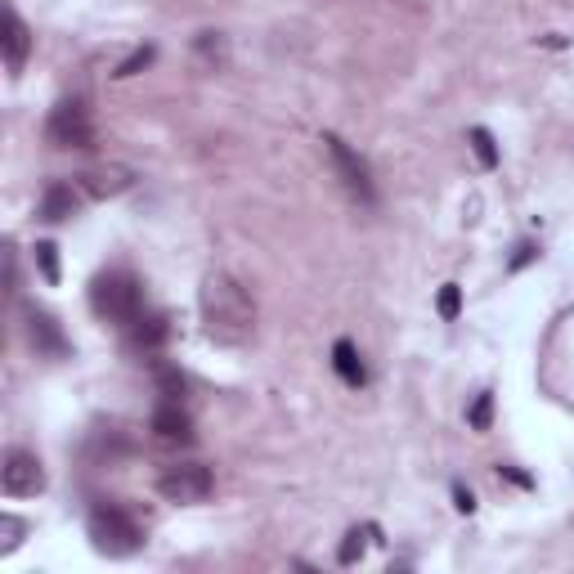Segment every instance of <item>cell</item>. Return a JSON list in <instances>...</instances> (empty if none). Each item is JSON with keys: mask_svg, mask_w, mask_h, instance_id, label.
<instances>
[{"mask_svg": "<svg viewBox=\"0 0 574 574\" xmlns=\"http://www.w3.org/2000/svg\"><path fill=\"white\" fill-rule=\"evenodd\" d=\"M471 148H476L480 166H485V171H494V166H498V144H494V135H489L485 126H476V131H471Z\"/></svg>", "mask_w": 574, "mask_h": 574, "instance_id": "16", "label": "cell"}, {"mask_svg": "<svg viewBox=\"0 0 574 574\" xmlns=\"http://www.w3.org/2000/svg\"><path fill=\"white\" fill-rule=\"evenodd\" d=\"M45 140L54 148H90L95 144V126H90L86 108L77 99H63L50 108V122H45Z\"/></svg>", "mask_w": 574, "mask_h": 574, "instance_id": "5", "label": "cell"}, {"mask_svg": "<svg viewBox=\"0 0 574 574\" xmlns=\"http://www.w3.org/2000/svg\"><path fill=\"white\" fill-rule=\"evenodd\" d=\"M435 305H440V319H458V310H462V292H458V283H444L440 287V301H435Z\"/></svg>", "mask_w": 574, "mask_h": 574, "instance_id": "22", "label": "cell"}, {"mask_svg": "<svg viewBox=\"0 0 574 574\" xmlns=\"http://www.w3.org/2000/svg\"><path fill=\"white\" fill-rule=\"evenodd\" d=\"M153 382H157V391H162V400H180V395H184V377H180V368L162 364V359H153Z\"/></svg>", "mask_w": 574, "mask_h": 574, "instance_id": "15", "label": "cell"}, {"mask_svg": "<svg viewBox=\"0 0 574 574\" xmlns=\"http://www.w3.org/2000/svg\"><path fill=\"white\" fill-rule=\"evenodd\" d=\"M23 530L27 525L18 521V516H0V557H9V552L23 543Z\"/></svg>", "mask_w": 574, "mask_h": 574, "instance_id": "19", "label": "cell"}, {"mask_svg": "<svg viewBox=\"0 0 574 574\" xmlns=\"http://www.w3.org/2000/svg\"><path fill=\"white\" fill-rule=\"evenodd\" d=\"M153 59H157V50H153V45H140V50H135L131 59H122V63H117V77H122V81H126V77H135V72H144Z\"/></svg>", "mask_w": 574, "mask_h": 574, "instance_id": "21", "label": "cell"}, {"mask_svg": "<svg viewBox=\"0 0 574 574\" xmlns=\"http://www.w3.org/2000/svg\"><path fill=\"white\" fill-rule=\"evenodd\" d=\"M0 485H5L9 498H36L45 489V467L36 453L27 449H9L5 467H0Z\"/></svg>", "mask_w": 574, "mask_h": 574, "instance_id": "7", "label": "cell"}, {"mask_svg": "<svg viewBox=\"0 0 574 574\" xmlns=\"http://www.w3.org/2000/svg\"><path fill=\"white\" fill-rule=\"evenodd\" d=\"M332 368L341 373V382H346V386H364L368 382L364 364H359V350L350 346V341H337V346H332Z\"/></svg>", "mask_w": 574, "mask_h": 574, "instance_id": "13", "label": "cell"}, {"mask_svg": "<svg viewBox=\"0 0 574 574\" xmlns=\"http://www.w3.org/2000/svg\"><path fill=\"white\" fill-rule=\"evenodd\" d=\"M32 252H36V265H41L45 283H59V247H54V243H36Z\"/></svg>", "mask_w": 574, "mask_h": 574, "instance_id": "20", "label": "cell"}, {"mask_svg": "<svg viewBox=\"0 0 574 574\" xmlns=\"http://www.w3.org/2000/svg\"><path fill=\"white\" fill-rule=\"evenodd\" d=\"M77 189L72 184H63V180H54L50 189H45V198H41V220H50V225H63V220H72L77 216Z\"/></svg>", "mask_w": 574, "mask_h": 574, "instance_id": "11", "label": "cell"}, {"mask_svg": "<svg viewBox=\"0 0 574 574\" xmlns=\"http://www.w3.org/2000/svg\"><path fill=\"white\" fill-rule=\"evenodd\" d=\"M198 310L207 323V337L220 346H243L256 332V305L247 296V287L229 270H211L198 287Z\"/></svg>", "mask_w": 574, "mask_h": 574, "instance_id": "1", "label": "cell"}, {"mask_svg": "<svg viewBox=\"0 0 574 574\" xmlns=\"http://www.w3.org/2000/svg\"><path fill=\"white\" fill-rule=\"evenodd\" d=\"M27 341H32V350L45 359H68V350H72L68 337H63V328H59V319L45 314V310H27Z\"/></svg>", "mask_w": 574, "mask_h": 574, "instance_id": "8", "label": "cell"}, {"mask_svg": "<svg viewBox=\"0 0 574 574\" xmlns=\"http://www.w3.org/2000/svg\"><path fill=\"white\" fill-rule=\"evenodd\" d=\"M368 534H373V530H359V525L346 534V543L337 548V561H341V566H355V561L364 557V539H368Z\"/></svg>", "mask_w": 574, "mask_h": 574, "instance_id": "18", "label": "cell"}, {"mask_svg": "<svg viewBox=\"0 0 574 574\" xmlns=\"http://www.w3.org/2000/svg\"><path fill=\"white\" fill-rule=\"evenodd\" d=\"M323 148H328V157H332V166H337V175H341V184H346L350 198L373 202V175H368L364 157L341 140V135H323Z\"/></svg>", "mask_w": 574, "mask_h": 574, "instance_id": "6", "label": "cell"}, {"mask_svg": "<svg viewBox=\"0 0 574 574\" xmlns=\"http://www.w3.org/2000/svg\"><path fill=\"white\" fill-rule=\"evenodd\" d=\"M81 184H86L90 198H113V193H122L131 184V171L126 166H95V171L81 175Z\"/></svg>", "mask_w": 574, "mask_h": 574, "instance_id": "12", "label": "cell"}, {"mask_svg": "<svg viewBox=\"0 0 574 574\" xmlns=\"http://www.w3.org/2000/svg\"><path fill=\"white\" fill-rule=\"evenodd\" d=\"M140 283L122 270H108L90 283V310L99 314L104 323H117V328H131L140 319Z\"/></svg>", "mask_w": 574, "mask_h": 574, "instance_id": "2", "label": "cell"}, {"mask_svg": "<svg viewBox=\"0 0 574 574\" xmlns=\"http://www.w3.org/2000/svg\"><path fill=\"white\" fill-rule=\"evenodd\" d=\"M131 332H135V346L140 350H157L166 337H171V323H166L162 314H140V319L131 323Z\"/></svg>", "mask_w": 574, "mask_h": 574, "instance_id": "14", "label": "cell"}, {"mask_svg": "<svg viewBox=\"0 0 574 574\" xmlns=\"http://www.w3.org/2000/svg\"><path fill=\"white\" fill-rule=\"evenodd\" d=\"M534 256H539V247H530V243H525V247H516V256H512V270H525V265H530Z\"/></svg>", "mask_w": 574, "mask_h": 574, "instance_id": "23", "label": "cell"}, {"mask_svg": "<svg viewBox=\"0 0 574 574\" xmlns=\"http://www.w3.org/2000/svg\"><path fill=\"white\" fill-rule=\"evenodd\" d=\"M90 543L108 557H131L144 543V530L122 512V507H95L90 512Z\"/></svg>", "mask_w": 574, "mask_h": 574, "instance_id": "3", "label": "cell"}, {"mask_svg": "<svg viewBox=\"0 0 574 574\" xmlns=\"http://www.w3.org/2000/svg\"><path fill=\"white\" fill-rule=\"evenodd\" d=\"M467 422H471V431H489V422H494V395L480 391L476 404H471V413H467Z\"/></svg>", "mask_w": 574, "mask_h": 574, "instance_id": "17", "label": "cell"}, {"mask_svg": "<svg viewBox=\"0 0 574 574\" xmlns=\"http://www.w3.org/2000/svg\"><path fill=\"white\" fill-rule=\"evenodd\" d=\"M0 45H5V68L9 77H18L27 63V50H32V36H27V23L14 14V9H5V36H0Z\"/></svg>", "mask_w": 574, "mask_h": 574, "instance_id": "10", "label": "cell"}, {"mask_svg": "<svg viewBox=\"0 0 574 574\" xmlns=\"http://www.w3.org/2000/svg\"><path fill=\"white\" fill-rule=\"evenodd\" d=\"M153 435L162 444H193V422L180 400H162L153 409Z\"/></svg>", "mask_w": 574, "mask_h": 574, "instance_id": "9", "label": "cell"}, {"mask_svg": "<svg viewBox=\"0 0 574 574\" xmlns=\"http://www.w3.org/2000/svg\"><path fill=\"white\" fill-rule=\"evenodd\" d=\"M453 507H458V512H467V516H471V512H476V498H471L467 489L458 485V489H453Z\"/></svg>", "mask_w": 574, "mask_h": 574, "instance_id": "24", "label": "cell"}, {"mask_svg": "<svg viewBox=\"0 0 574 574\" xmlns=\"http://www.w3.org/2000/svg\"><path fill=\"white\" fill-rule=\"evenodd\" d=\"M211 489H216V476L202 462H180V467H166L157 476V494L171 498V503H207Z\"/></svg>", "mask_w": 574, "mask_h": 574, "instance_id": "4", "label": "cell"}]
</instances>
